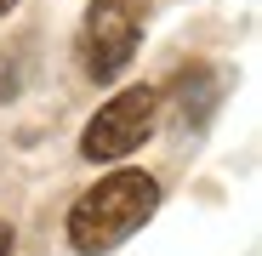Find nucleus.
Masks as SVG:
<instances>
[{
  "label": "nucleus",
  "instance_id": "4",
  "mask_svg": "<svg viewBox=\"0 0 262 256\" xmlns=\"http://www.w3.org/2000/svg\"><path fill=\"white\" fill-rule=\"evenodd\" d=\"M171 97H177V120H183V125H200V120L211 114V103H216V74H211V68H188V74H177Z\"/></svg>",
  "mask_w": 262,
  "mask_h": 256
},
{
  "label": "nucleus",
  "instance_id": "3",
  "mask_svg": "<svg viewBox=\"0 0 262 256\" xmlns=\"http://www.w3.org/2000/svg\"><path fill=\"white\" fill-rule=\"evenodd\" d=\"M154 120H160V91L154 85H131V91H120L114 103L97 108V120L80 137V154L85 159H125L131 148L148 143Z\"/></svg>",
  "mask_w": 262,
  "mask_h": 256
},
{
  "label": "nucleus",
  "instance_id": "5",
  "mask_svg": "<svg viewBox=\"0 0 262 256\" xmlns=\"http://www.w3.org/2000/svg\"><path fill=\"white\" fill-rule=\"evenodd\" d=\"M6 250H12V228H6V222H0V256H6Z\"/></svg>",
  "mask_w": 262,
  "mask_h": 256
},
{
  "label": "nucleus",
  "instance_id": "1",
  "mask_svg": "<svg viewBox=\"0 0 262 256\" xmlns=\"http://www.w3.org/2000/svg\"><path fill=\"white\" fill-rule=\"evenodd\" d=\"M160 205V182L148 171H114L97 188H85L69 211V239L80 256H103L114 245H125Z\"/></svg>",
  "mask_w": 262,
  "mask_h": 256
},
{
  "label": "nucleus",
  "instance_id": "2",
  "mask_svg": "<svg viewBox=\"0 0 262 256\" xmlns=\"http://www.w3.org/2000/svg\"><path fill=\"white\" fill-rule=\"evenodd\" d=\"M143 23H148V0H92V12L80 23V40H74L80 68L92 80H114L131 63V52H137Z\"/></svg>",
  "mask_w": 262,
  "mask_h": 256
},
{
  "label": "nucleus",
  "instance_id": "6",
  "mask_svg": "<svg viewBox=\"0 0 262 256\" xmlns=\"http://www.w3.org/2000/svg\"><path fill=\"white\" fill-rule=\"evenodd\" d=\"M12 6H17V0H0V17H6V12H12Z\"/></svg>",
  "mask_w": 262,
  "mask_h": 256
}]
</instances>
